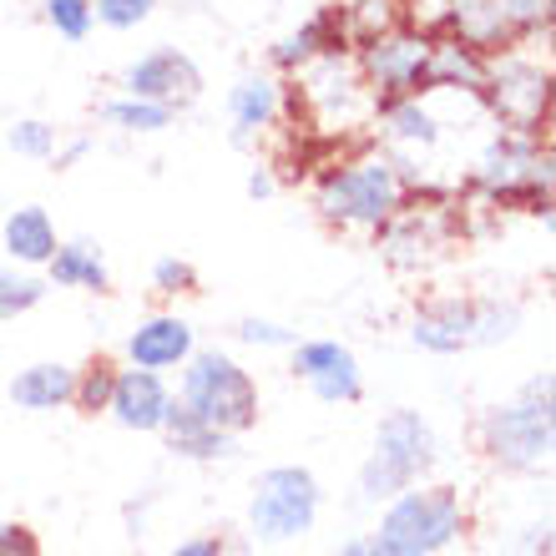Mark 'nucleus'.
<instances>
[{
	"label": "nucleus",
	"instance_id": "nucleus-8",
	"mask_svg": "<svg viewBox=\"0 0 556 556\" xmlns=\"http://www.w3.org/2000/svg\"><path fill=\"white\" fill-rule=\"evenodd\" d=\"M460 536V501L455 491H400L395 506L384 511L375 546L384 556H435Z\"/></svg>",
	"mask_w": 556,
	"mask_h": 556
},
{
	"label": "nucleus",
	"instance_id": "nucleus-25",
	"mask_svg": "<svg viewBox=\"0 0 556 556\" xmlns=\"http://www.w3.org/2000/svg\"><path fill=\"white\" fill-rule=\"evenodd\" d=\"M46 21H51V30L66 36V41H87L91 26H97L91 0H46Z\"/></svg>",
	"mask_w": 556,
	"mask_h": 556
},
{
	"label": "nucleus",
	"instance_id": "nucleus-20",
	"mask_svg": "<svg viewBox=\"0 0 556 556\" xmlns=\"http://www.w3.org/2000/svg\"><path fill=\"white\" fill-rule=\"evenodd\" d=\"M324 51H350L344 36H339L334 11H319L314 21H304L299 30H289V36L274 46V66L278 72H299V66H308V61L324 56Z\"/></svg>",
	"mask_w": 556,
	"mask_h": 556
},
{
	"label": "nucleus",
	"instance_id": "nucleus-6",
	"mask_svg": "<svg viewBox=\"0 0 556 556\" xmlns=\"http://www.w3.org/2000/svg\"><path fill=\"white\" fill-rule=\"evenodd\" d=\"M521 329V308L506 299H440L420 308L415 319V344L435 354H466L481 344H501Z\"/></svg>",
	"mask_w": 556,
	"mask_h": 556
},
{
	"label": "nucleus",
	"instance_id": "nucleus-14",
	"mask_svg": "<svg viewBox=\"0 0 556 556\" xmlns=\"http://www.w3.org/2000/svg\"><path fill=\"white\" fill-rule=\"evenodd\" d=\"M173 395H167V384H162L157 369H122L117 384H112V405L106 410L117 415L127 430H162V415H167Z\"/></svg>",
	"mask_w": 556,
	"mask_h": 556
},
{
	"label": "nucleus",
	"instance_id": "nucleus-18",
	"mask_svg": "<svg viewBox=\"0 0 556 556\" xmlns=\"http://www.w3.org/2000/svg\"><path fill=\"white\" fill-rule=\"evenodd\" d=\"M162 430H167V445L177 455H188V460H218V455L233 451V435L218 430V425H207L203 415H192L188 405H167Z\"/></svg>",
	"mask_w": 556,
	"mask_h": 556
},
{
	"label": "nucleus",
	"instance_id": "nucleus-17",
	"mask_svg": "<svg viewBox=\"0 0 556 556\" xmlns=\"http://www.w3.org/2000/svg\"><path fill=\"white\" fill-rule=\"evenodd\" d=\"M127 354L132 365L142 369H173L192 354V324L182 319H147L132 339H127Z\"/></svg>",
	"mask_w": 556,
	"mask_h": 556
},
{
	"label": "nucleus",
	"instance_id": "nucleus-35",
	"mask_svg": "<svg viewBox=\"0 0 556 556\" xmlns=\"http://www.w3.org/2000/svg\"><path fill=\"white\" fill-rule=\"evenodd\" d=\"M521 556H552V531H546V527L531 531L527 546H521Z\"/></svg>",
	"mask_w": 556,
	"mask_h": 556
},
{
	"label": "nucleus",
	"instance_id": "nucleus-16",
	"mask_svg": "<svg viewBox=\"0 0 556 556\" xmlns=\"http://www.w3.org/2000/svg\"><path fill=\"white\" fill-rule=\"evenodd\" d=\"M278 112H283V87H278L274 76H243L233 91H228V117H233V137L238 142H249L258 137L264 127H274Z\"/></svg>",
	"mask_w": 556,
	"mask_h": 556
},
{
	"label": "nucleus",
	"instance_id": "nucleus-15",
	"mask_svg": "<svg viewBox=\"0 0 556 556\" xmlns=\"http://www.w3.org/2000/svg\"><path fill=\"white\" fill-rule=\"evenodd\" d=\"M485 51L466 46L460 36L440 30L430 41V66H425V91L430 87H451V91H481L485 87Z\"/></svg>",
	"mask_w": 556,
	"mask_h": 556
},
{
	"label": "nucleus",
	"instance_id": "nucleus-27",
	"mask_svg": "<svg viewBox=\"0 0 556 556\" xmlns=\"http://www.w3.org/2000/svg\"><path fill=\"white\" fill-rule=\"evenodd\" d=\"M112 384H117V369L106 365H91L87 375H81V380H76V405H81V410L87 415H97V410H106V405H112Z\"/></svg>",
	"mask_w": 556,
	"mask_h": 556
},
{
	"label": "nucleus",
	"instance_id": "nucleus-22",
	"mask_svg": "<svg viewBox=\"0 0 556 556\" xmlns=\"http://www.w3.org/2000/svg\"><path fill=\"white\" fill-rule=\"evenodd\" d=\"M76 395V375L66 365H30L11 380V400L21 410H56Z\"/></svg>",
	"mask_w": 556,
	"mask_h": 556
},
{
	"label": "nucleus",
	"instance_id": "nucleus-1",
	"mask_svg": "<svg viewBox=\"0 0 556 556\" xmlns=\"http://www.w3.org/2000/svg\"><path fill=\"white\" fill-rule=\"evenodd\" d=\"M405 198H410V177L384 147H369V152H354V157L324 167L319 188H314V207L324 223L365 228V233H380L405 207Z\"/></svg>",
	"mask_w": 556,
	"mask_h": 556
},
{
	"label": "nucleus",
	"instance_id": "nucleus-12",
	"mask_svg": "<svg viewBox=\"0 0 556 556\" xmlns=\"http://www.w3.org/2000/svg\"><path fill=\"white\" fill-rule=\"evenodd\" d=\"M122 87H127V97H147V102H162V106H188L203 91V72H198V61L188 51L157 46V51H147V56H137L127 66Z\"/></svg>",
	"mask_w": 556,
	"mask_h": 556
},
{
	"label": "nucleus",
	"instance_id": "nucleus-24",
	"mask_svg": "<svg viewBox=\"0 0 556 556\" xmlns=\"http://www.w3.org/2000/svg\"><path fill=\"white\" fill-rule=\"evenodd\" d=\"M177 106H162V102H147V97H117V102L102 106V122L122 127V132H162L173 127Z\"/></svg>",
	"mask_w": 556,
	"mask_h": 556
},
{
	"label": "nucleus",
	"instance_id": "nucleus-7",
	"mask_svg": "<svg viewBox=\"0 0 556 556\" xmlns=\"http://www.w3.org/2000/svg\"><path fill=\"white\" fill-rule=\"evenodd\" d=\"M430 466H435V435H430V425L415 410H390L380 420V435H375V455L359 470V491H365V501H395Z\"/></svg>",
	"mask_w": 556,
	"mask_h": 556
},
{
	"label": "nucleus",
	"instance_id": "nucleus-21",
	"mask_svg": "<svg viewBox=\"0 0 556 556\" xmlns=\"http://www.w3.org/2000/svg\"><path fill=\"white\" fill-rule=\"evenodd\" d=\"M46 268H51V283H61V289L102 293L106 283H112V278H106V264H102V249L87 243V238H76V243H56V253L46 258Z\"/></svg>",
	"mask_w": 556,
	"mask_h": 556
},
{
	"label": "nucleus",
	"instance_id": "nucleus-13",
	"mask_svg": "<svg viewBox=\"0 0 556 556\" xmlns=\"http://www.w3.org/2000/svg\"><path fill=\"white\" fill-rule=\"evenodd\" d=\"M293 369L314 384V395L339 405V400H359V365H354V354L334 339H319V344H299V359Z\"/></svg>",
	"mask_w": 556,
	"mask_h": 556
},
{
	"label": "nucleus",
	"instance_id": "nucleus-29",
	"mask_svg": "<svg viewBox=\"0 0 556 556\" xmlns=\"http://www.w3.org/2000/svg\"><path fill=\"white\" fill-rule=\"evenodd\" d=\"M11 152L21 157H51L56 152V127H46V122H15L11 127Z\"/></svg>",
	"mask_w": 556,
	"mask_h": 556
},
{
	"label": "nucleus",
	"instance_id": "nucleus-23",
	"mask_svg": "<svg viewBox=\"0 0 556 556\" xmlns=\"http://www.w3.org/2000/svg\"><path fill=\"white\" fill-rule=\"evenodd\" d=\"M329 11H334V21H339L344 46H365L405 21V15H400V0H339Z\"/></svg>",
	"mask_w": 556,
	"mask_h": 556
},
{
	"label": "nucleus",
	"instance_id": "nucleus-33",
	"mask_svg": "<svg viewBox=\"0 0 556 556\" xmlns=\"http://www.w3.org/2000/svg\"><path fill=\"white\" fill-rule=\"evenodd\" d=\"M274 192H278L274 173H268V167H253L249 173V198H274Z\"/></svg>",
	"mask_w": 556,
	"mask_h": 556
},
{
	"label": "nucleus",
	"instance_id": "nucleus-11",
	"mask_svg": "<svg viewBox=\"0 0 556 556\" xmlns=\"http://www.w3.org/2000/svg\"><path fill=\"white\" fill-rule=\"evenodd\" d=\"M253 536L258 542H293L319 516V481L299 466H274L253 491Z\"/></svg>",
	"mask_w": 556,
	"mask_h": 556
},
{
	"label": "nucleus",
	"instance_id": "nucleus-31",
	"mask_svg": "<svg viewBox=\"0 0 556 556\" xmlns=\"http://www.w3.org/2000/svg\"><path fill=\"white\" fill-rule=\"evenodd\" d=\"M0 556H41L36 531L21 527V521H0Z\"/></svg>",
	"mask_w": 556,
	"mask_h": 556
},
{
	"label": "nucleus",
	"instance_id": "nucleus-19",
	"mask_svg": "<svg viewBox=\"0 0 556 556\" xmlns=\"http://www.w3.org/2000/svg\"><path fill=\"white\" fill-rule=\"evenodd\" d=\"M5 253H11L15 264L26 268H41L51 253H56V223L46 207H15L11 218H5Z\"/></svg>",
	"mask_w": 556,
	"mask_h": 556
},
{
	"label": "nucleus",
	"instance_id": "nucleus-28",
	"mask_svg": "<svg viewBox=\"0 0 556 556\" xmlns=\"http://www.w3.org/2000/svg\"><path fill=\"white\" fill-rule=\"evenodd\" d=\"M157 11V0H91V15L112 30H132Z\"/></svg>",
	"mask_w": 556,
	"mask_h": 556
},
{
	"label": "nucleus",
	"instance_id": "nucleus-32",
	"mask_svg": "<svg viewBox=\"0 0 556 556\" xmlns=\"http://www.w3.org/2000/svg\"><path fill=\"white\" fill-rule=\"evenodd\" d=\"M238 334L249 339V344H293V329L268 324V319H243V324H238Z\"/></svg>",
	"mask_w": 556,
	"mask_h": 556
},
{
	"label": "nucleus",
	"instance_id": "nucleus-30",
	"mask_svg": "<svg viewBox=\"0 0 556 556\" xmlns=\"http://www.w3.org/2000/svg\"><path fill=\"white\" fill-rule=\"evenodd\" d=\"M152 283H157L162 293H188L192 283H198V274H192L188 258H157V268H152Z\"/></svg>",
	"mask_w": 556,
	"mask_h": 556
},
{
	"label": "nucleus",
	"instance_id": "nucleus-2",
	"mask_svg": "<svg viewBox=\"0 0 556 556\" xmlns=\"http://www.w3.org/2000/svg\"><path fill=\"white\" fill-rule=\"evenodd\" d=\"M476 192H485V203L496 207H527L542 223H552V147H542V137L521 132H496L481 147L476 173H470Z\"/></svg>",
	"mask_w": 556,
	"mask_h": 556
},
{
	"label": "nucleus",
	"instance_id": "nucleus-3",
	"mask_svg": "<svg viewBox=\"0 0 556 556\" xmlns=\"http://www.w3.org/2000/svg\"><path fill=\"white\" fill-rule=\"evenodd\" d=\"M556 435V390L552 375L531 380L527 390L485 415V451L506 470H542L552 460Z\"/></svg>",
	"mask_w": 556,
	"mask_h": 556
},
{
	"label": "nucleus",
	"instance_id": "nucleus-9",
	"mask_svg": "<svg viewBox=\"0 0 556 556\" xmlns=\"http://www.w3.org/2000/svg\"><path fill=\"white\" fill-rule=\"evenodd\" d=\"M192 365L182 375V405L192 415H203L207 425H218L228 435L249 430L258 420V390H253L249 369H238L228 354L207 350V354H188Z\"/></svg>",
	"mask_w": 556,
	"mask_h": 556
},
{
	"label": "nucleus",
	"instance_id": "nucleus-10",
	"mask_svg": "<svg viewBox=\"0 0 556 556\" xmlns=\"http://www.w3.org/2000/svg\"><path fill=\"white\" fill-rule=\"evenodd\" d=\"M430 41L425 30L405 26L400 21L395 30H384L375 41L354 46V66L365 76V87L375 91V102H395V97H415L425 91V66H430Z\"/></svg>",
	"mask_w": 556,
	"mask_h": 556
},
{
	"label": "nucleus",
	"instance_id": "nucleus-34",
	"mask_svg": "<svg viewBox=\"0 0 556 556\" xmlns=\"http://www.w3.org/2000/svg\"><path fill=\"white\" fill-rule=\"evenodd\" d=\"M173 556H223V542H213V536H198V542H182Z\"/></svg>",
	"mask_w": 556,
	"mask_h": 556
},
{
	"label": "nucleus",
	"instance_id": "nucleus-5",
	"mask_svg": "<svg viewBox=\"0 0 556 556\" xmlns=\"http://www.w3.org/2000/svg\"><path fill=\"white\" fill-rule=\"evenodd\" d=\"M481 102L491 112V122H501V132H521V137H542L552 122V72L546 61L496 51L485 61V87Z\"/></svg>",
	"mask_w": 556,
	"mask_h": 556
},
{
	"label": "nucleus",
	"instance_id": "nucleus-26",
	"mask_svg": "<svg viewBox=\"0 0 556 556\" xmlns=\"http://www.w3.org/2000/svg\"><path fill=\"white\" fill-rule=\"evenodd\" d=\"M41 293H46L41 278H26V274L0 268V319H15V314L36 308V304H41Z\"/></svg>",
	"mask_w": 556,
	"mask_h": 556
},
{
	"label": "nucleus",
	"instance_id": "nucleus-36",
	"mask_svg": "<svg viewBox=\"0 0 556 556\" xmlns=\"http://www.w3.org/2000/svg\"><path fill=\"white\" fill-rule=\"evenodd\" d=\"M339 556H384V552H380V546H375V536H359V542H350V546H344V552H339Z\"/></svg>",
	"mask_w": 556,
	"mask_h": 556
},
{
	"label": "nucleus",
	"instance_id": "nucleus-4",
	"mask_svg": "<svg viewBox=\"0 0 556 556\" xmlns=\"http://www.w3.org/2000/svg\"><path fill=\"white\" fill-rule=\"evenodd\" d=\"M299 87L293 102H304L308 122L319 132H350V127H369L375 122V91L365 87V76L354 66V51H324L308 66H299Z\"/></svg>",
	"mask_w": 556,
	"mask_h": 556
}]
</instances>
